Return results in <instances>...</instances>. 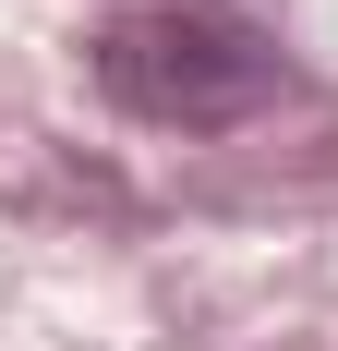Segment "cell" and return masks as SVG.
<instances>
[{
  "label": "cell",
  "mask_w": 338,
  "mask_h": 351,
  "mask_svg": "<svg viewBox=\"0 0 338 351\" xmlns=\"http://www.w3.org/2000/svg\"><path fill=\"white\" fill-rule=\"evenodd\" d=\"M97 85L157 134H230L266 109V49L218 12H121L97 36Z\"/></svg>",
  "instance_id": "6da1fadb"
}]
</instances>
